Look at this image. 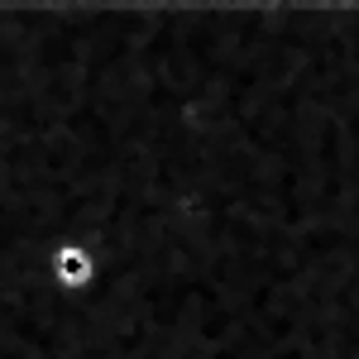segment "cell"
<instances>
[{"mask_svg":"<svg viewBox=\"0 0 359 359\" xmlns=\"http://www.w3.org/2000/svg\"><path fill=\"white\" fill-rule=\"evenodd\" d=\"M96 254H91V245H82V240H62V245L48 254V278H53L57 292H67V297H77V292H86L91 283H96Z\"/></svg>","mask_w":359,"mask_h":359,"instance_id":"1","label":"cell"}]
</instances>
